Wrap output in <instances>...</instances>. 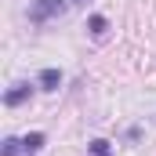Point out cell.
Returning a JSON list of instances; mask_svg holds the SVG:
<instances>
[{
  "label": "cell",
  "instance_id": "6da1fadb",
  "mask_svg": "<svg viewBox=\"0 0 156 156\" xmlns=\"http://www.w3.org/2000/svg\"><path fill=\"white\" fill-rule=\"evenodd\" d=\"M44 145H47V134L33 131V134H22V138H4L0 156H37Z\"/></svg>",
  "mask_w": 156,
  "mask_h": 156
},
{
  "label": "cell",
  "instance_id": "7a4b0ae2",
  "mask_svg": "<svg viewBox=\"0 0 156 156\" xmlns=\"http://www.w3.org/2000/svg\"><path fill=\"white\" fill-rule=\"evenodd\" d=\"M69 7V0H33L29 4V22L33 26H47L51 18H58Z\"/></svg>",
  "mask_w": 156,
  "mask_h": 156
},
{
  "label": "cell",
  "instance_id": "3957f363",
  "mask_svg": "<svg viewBox=\"0 0 156 156\" xmlns=\"http://www.w3.org/2000/svg\"><path fill=\"white\" fill-rule=\"evenodd\" d=\"M33 87H37V83H26V80L11 83V87L4 91V105H7V109H18V105H26V102L33 98Z\"/></svg>",
  "mask_w": 156,
  "mask_h": 156
},
{
  "label": "cell",
  "instance_id": "277c9868",
  "mask_svg": "<svg viewBox=\"0 0 156 156\" xmlns=\"http://www.w3.org/2000/svg\"><path fill=\"white\" fill-rule=\"evenodd\" d=\"M37 87L40 91H58V87H62V73H58V69H40Z\"/></svg>",
  "mask_w": 156,
  "mask_h": 156
},
{
  "label": "cell",
  "instance_id": "5b68a950",
  "mask_svg": "<svg viewBox=\"0 0 156 156\" xmlns=\"http://www.w3.org/2000/svg\"><path fill=\"white\" fill-rule=\"evenodd\" d=\"M87 29H91L94 40H102L105 33H109V18H105V15H91V18H87Z\"/></svg>",
  "mask_w": 156,
  "mask_h": 156
},
{
  "label": "cell",
  "instance_id": "8992f818",
  "mask_svg": "<svg viewBox=\"0 0 156 156\" xmlns=\"http://www.w3.org/2000/svg\"><path fill=\"white\" fill-rule=\"evenodd\" d=\"M87 153H91V156H113V142H105V138H94V142L87 145Z\"/></svg>",
  "mask_w": 156,
  "mask_h": 156
},
{
  "label": "cell",
  "instance_id": "52a82bcc",
  "mask_svg": "<svg viewBox=\"0 0 156 156\" xmlns=\"http://www.w3.org/2000/svg\"><path fill=\"white\" fill-rule=\"evenodd\" d=\"M123 138H127V142H138V138H142V127H138V123H131V127L123 131Z\"/></svg>",
  "mask_w": 156,
  "mask_h": 156
},
{
  "label": "cell",
  "instance_id": "ba28073f",
  "mask_svg": "<svg viewBox=\"0 0 156 156\" xmlns=\"http://www.w3.org/2000/svg\"><path fill=\"white\" fill-rule=\"evenodd\" d=\"M69 4H87V0H69Z\"/></svg>",
  "mask_w": 156,
  "mask_h": 156
}]
</instances>
